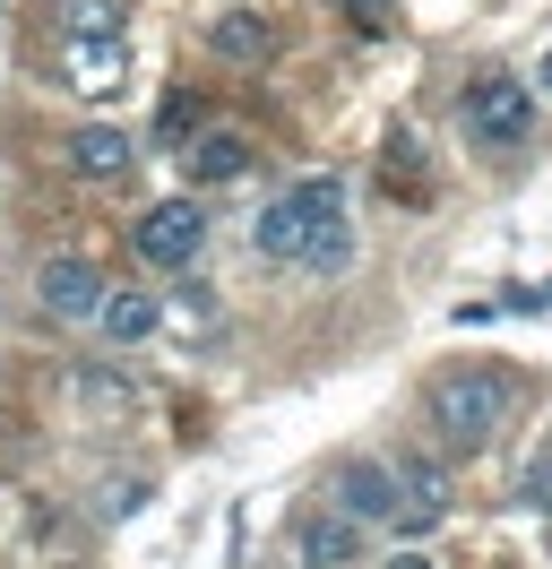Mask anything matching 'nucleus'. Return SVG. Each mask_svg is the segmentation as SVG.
I'll list each match as a JSON object with an SVG mask.
<instances>
[{"mask_svg": "<svg viewBox=\"0 0 552 569\" xmlns=\"http://www.w3.org/2000/svg\"><path fill=\"white\" fill-rule=\"evenodd\" d=\"M250 250L276 268H310V277H337L354 259V216H345V181L337 173H303L294 190H276L268 208L250 216Z\"/></svg>", "mask_w": 552, "mask_h": 569, "instance_id": "obj_1", "label": "nucleus"}, {"mask_svg": "<svg viewBox=\"0 0 552 569\" xmlns=\"http://www.w3.org/2000/svg\"><path fill=\"white\" fill-rule=\"evenodd\" d=\"M510 415H518V371H501V362H448L423 389V423L441 431V449H457V458L492 449Z\"/></svg>", "mask_w": 552, "mask_h": 569, "instance_id": "obj_2", "label": "nucleus"}, {"mask_svg": "<svg viewBox=\"0 0 552 569\" xmlns=\"http://www.w3.org/2000/svg\"><path fill=\"white\" fill-rule=\"evenodd\" d=\"M457 121H466V139H475V147L510 156V147H526V139H535V96H526V78H510V70H483L475 87H466Z\"/></svg>", "mask_w": 552, "mask_h": 569, "instance_id": "obj_3", "label": "nucleus"}, {"mask_svg": "<svg viewBox=\"0 0 552 569\" xmlns=\"http://www.w3.org/2000/svg\"><path fill=\"white\" fill-rule=\"evenodd\" d=\"M61 87L87 104L121 96L130 87V36H61Z\"/></svg>", "mask_w": 552, "mask_h": 569, "instance_id": "obj_4", "label": "nucleus"}, {"mask_svg": "<svg viewBox=\"0 0 552 569\" xmlns=\"http://www.w3.org/2000/svg\"><path fill=\"white\" fill-rule=\"evenodd\" d=\"M207 242V208L199 199H165V208H147L130 224V250L147 259V268H181V259H199Z\"/></svg>", "mask_w": 552, "mask_h": 569, "instance_id": "obj_5", "label": "nucleus"}, {"mask_svg": "<svg viewBox=\"0 0 552 569\" xmlns=\"http://www.w3.org/2000/svg\"><path fill=\"white\" fill-rule=\"evenodd\" d=\"M34 302L52 311V320H103V302H112V284H103V268L96 259H43L34 268Z\"/></svg>", "mask_w": 552, "mask_h": 569, "instance_id": "obj_6", "label": "nucleus"}, {"mask_svg": "<svg viewBox=\"0 0 552 569\" xmlns=\"http://www.w3.org/2000/svg\"><path fill=\"white\" fill-rule=\"evenodd\" d=\"M328 492H337V509H345V518H363V527H379V518L397 527V509H406V483H397V466H379V458H345Z\"/></svg>", "mask_w": 552, "mask_h": 569, "instance_id": "obj_7", "label": "nucleus"}, {"mask_svg": "<svg viewBox=\"0 0 552 569\" xmlns=\"http://www.w3.org/2000/svg\"><path fill=\"white\" fill-rule=\"evenodd\" d=\"M207 52H216V61H241V70L268 61V52H276V18H268V9H250V0H234V9L207 18Z\"/></svg>", "mask_w": 552, "mask_h": 569, "instance_id": "obj_8", "label": "nucleus"}, {"mask_svg": "<svg viewBox=\"0 0 552 569\" xmlns=\"http://www.w3.org/2000/svg\"><path fill=\"white\" fill-rule=\"evenodd\" d=\"M61 164H69V173H87V181H121L138 164V147H130V130L87 121V130H69V139H61Z\"/></svg>", "mask_w": 552, "mask_h": 569, "instance_id": "obj_9", "label": "nucleus"}, {"mask_svg": "<svg viewBox=\"0 0 552 569\" xmlns=\"http://www.w3.org/2000/svg\"><path fill=\"white\" fill-rule=\"evenodd\" d=\"M294 552H303V569H345V561H363V518H345V509H310L303 535H294Z\"/></svg>", "mask_w": 552, "mask_h": 569, "instance_id": "obj_10", "label": "nucleus"}, {"mask_svg": "<svg viewBox=\"0 0 552 569\" xmlns=\"http://www.w3.org/2000/svg\"><path fill=\"white\" fill-rule=\"evenodd\" d=\"M397 483H406V509H397V527H406V535H432V527L448 518V475H441L432 458H406V466H397Z\"/></svg>", "mask_w": 552, "mask_h": 569, "instance_id": "obj_11", "label": "nucleus"}, {"mask_svg": "<svg viewBox=\"0 0 552 569\" xmlns=\"http://www.w3.org/2000/svg\"><path fill=\"white\" fill-rule=\"evenodd\" d=\"M165 328V302L147 293V284H112V302H103V337L112 346H147Z\"/></svg>", "mask_w": 552, "mask_h": 569, "instance_id": "obj_12", "label": "nucleus"}, {"mask_svg": "<svg viewBox=\"0 0 552 569\" xmlns=\"http://www.w3.org/2000/svg\"><path fill=\"white\" fill-rule=\"evenodd\" d=\"M61 389L87 423H121V415H130V380H112V371H69Z\"/></svg>", "mask_w": 552, "mask_h": 569, "instance_id": "obj_13", "label": "nucleus"}, {"mask_svg": "<svg viewBox=\"0 0 552 569\" xmlns=\"http://www.w3.org/2000/svg\"><path fill=\"white\" fill-rule=\"evenodd\" d=\"M241 173H250V139H241V130L190 139V181H241Z\"/></svg>", "mask_w": 552, "mask_h": 569, "instance_id": "obj_14", "label": "nucleus"}, {"mask_svg": "<svg viewBox=\"0 0 552 569\" xmlns=\"http://www.w3.org/2000/svg\"><path fill=\"white\" fill-rule=\"evenodd\" d=\"M379 173H388V190H397V199H423V190H432V173H423V147H414L406 130L388 139V156H379Z\"/></svg>", "mask_w": 552, "mask_h": 569, "instance_id": "obj_15", "label": "nucleus"}, {"mask_svg": "<svg viewBox=\"0 0 552 569\" xmlns=\"http://www.w3.org/2000/svg\"><path fill=\"white\" fill-rule=\"evenodd\" d=\"M61 36H130V27H121V0H69Z\"/></svg>", "mask_w": 552, "mask_h": 569, "instance_id": "obj_16", "label": "nucleus"}, {"mask_svg": "<svg viewBox=\"0 0 552 569\" xmlns=\"http://www.w3.org/2000/svg\"><path fill=\"white\" fill-rule=\"evenodd\" d=\"M510 311H552V277H544V284H518V293H510Z\"/></svg>", "mask_w": 552, "mask_h": 569, "instance_id": "obj_17", "label": "nucleus"}, {"mask_svg": "<svg viewBox=\"0 0 552 569\" xmlns=\"http://www.w3.org/2000/svg\"><path fill=\"white\" fill-rule=\"evenodd\" d=\"M103 492H112L103 509H147V483H138V475H130V483H103Z\"/></svg>", "mask_w": 552, "mask_h": 569, "instance_id": "obj_18", "label": "nucleus"}, {"mask_svg": "<svg viewBox=\"0 0 552 569\" xmlns=\"http://www.w3.org/2000/svg\"><path fill=\"white\" fill-rule=\"evenodd\" d=\"M388 569H432V561H423V552H406V561H388Z\"/></svg>", "mask_w": 552, "mask_h": 569, "instance_id": "obj_19", "label": "nucleus"}, {"mask_svg": "<svg viewBox=\"0 0 552 569\" xmlns=\"http://www.w3.org/2000/svg\"><path fill=\"white\" fill-rule=\"evenodd\" d=\"M354 9H372V18H379V9H388V0H354Z\"/></svg>", "mask_w": 552, "mask_h": 569, "instance_id": "obj_20", "label": "nucleus"}, {"mask_svg": "<svg viewBox=\"0 0 552 569\" xmlns=\"http://www.w3.org/2000/svg\"><path fill=\"white\" fill-rule=\"evenodd\" d=\"M544 96H552V52H544Z\"/></svg>", "mask_w": 552, "mask_h": 569, "instance_id": "obj_21", "label": "nucleus"}]
</instances>
